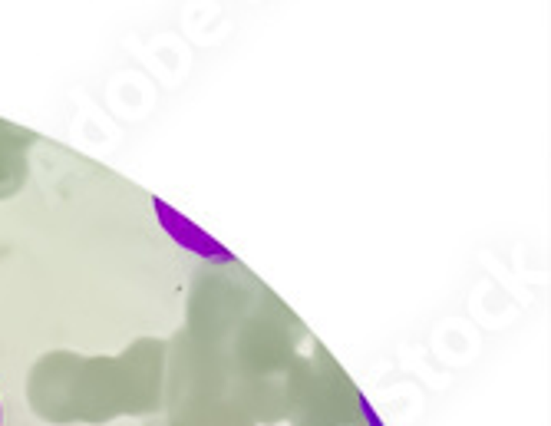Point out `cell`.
<instances>
[{"label":"cell","mask_w":551,"mask_h":426,"mask_svg":"<svg viewBox=\"0 0 551 426\" xmlns=\"http://www.w3.org/2000/svg\"><path fill=\"white\" fill-rule=\"evenodd\" d=\"M152 208L159 212V219H162V225H165V231L172 235V238H179L185 245V248H192V252H198V254H212V258H225V252L218 248L215 241L212 238H205L198 228H192L188 225V219H179L172 208L165 205V202H159V198H152Z\"/></svg>","instance_id":"cell-1"},{"label":"cell","mask_w":551,"mask_h":426,"mask_svg":"<svg viewBox=\"0 0 551 426\" xmlns=\"http://www.w3.org/2000/svg\"><path fill=\"white\" fill-rule=\"evenodd\" d=\"M0 426H4V406H0Z\"/></svg>","instance_id":"cell-2"}]
</instances>
